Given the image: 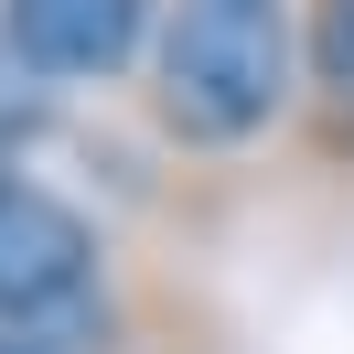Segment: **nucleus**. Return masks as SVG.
<instances>
[{
    "mask_svg": "<svg viewBox=\"0 0 354 354\" xmlns=\"http://www.w3.org/2000/svg\"><path fill=\"white\" fill-rule=\"evenodd\" d=\"M301 86V11L290 0H161L151 108L194 151H247Z\"/></svg>",
    "mask_w": 354,
    "mask_h": 354,
    "instance_id": "obj_1",
    "label": "nucleus"
},
{
    "mask_svg": "<svg viewBox=\"0 0 354 354\" xmlns=\"http://www.w3.org/2000/svg\"><path fill=\"white\" fill-rule=\"evenodd\" d=\"M97 290V225L32 172H0V333H54Z\"/></svg>",
    "mask_w": 354,
    "mask_h": 354,
    "instance_id": "obj_2",
    "label": "nucleus"
},
{
    "mask_svg": "<svg viewBox=\"0 0 354 354\" xmlns=\"http://www.w3.org/2000/svg\"><path fill=\"white\" fill-rule=\"evenodd\" d=\"M151 32H161V0H0V44L44 86H97V75L140 65Z\"/></svg>",
    "mask_w": 354,
    "mask_h": 354,
    "instance_id": "obj_3",
    "label": "nucleus"
},
{
    "mask_svg": "<svg viewBox=\"0 0 354 354\" xmlns=\"http://www.w3.org/2000/svg\"><path fill=\"white\" fill-rule=\"evenodd\" d=\"M301 65L333 108L354 118V0H311V32H301Z\"/></svg>",
    "mask_w": 354,
    "mask_h": 354,
    "instance_id": "obj_4",
    "label": "nucleus"
},
{
    "mask_svg": "<svg viewBox=\"0 0 354 354\" xmlns=\"http://www.w3.org/2000/svg\"><path fill=\"white\" fill-rule=\"evenodd\" d=\"M32 129H44V75H32L22 54L0 44V151H22Z\"/></svg>",
    "mask_w": 354,
    "mask_h": 354,
    "instance_id": "obj_5",
    "label": "nucleus"
},
{
    "mask_svg": "<svg viewBox=\"0 0 354 354\" xmlns=\"http://www.w3.org/2000/svg\"><path fill=\"white\" fill-rule=\"evenodd\" d=\"M0 354H54V344H44V333H0Z\"/></svg>",
    "mask_w": 354,
    "mask_h": 354,
    "instance_id": "obj_6",
    "label": "nucleus"
}]
</instances>
